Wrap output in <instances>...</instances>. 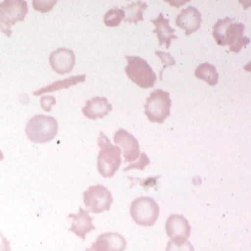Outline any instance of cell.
<instances>
[{"mask_svg": "<svg viewBox=\"0 0 251 251\" xmlns=\"http://www.w3.org/2000/svg\"><path fill=\"white\" fill-rule=\"evenodd\" d=\"M244 31L243 23H234V18L225 17L214 24L212 35L219 46L229 45L230 51L239 52L251 43V39L243 35Z\"/></svg>", "mask_w": 251, "mask_h": 251, "instance_id": "1", "label": "cell"}, {"mask_svg": "<svg viewBox=\"0 0 251 251\" xmlns=\"http://www.w3.org/2000/svg\"><path fill=\"white\" fill-rule=\"evenodd\" d=\"M98 146L101 151L97 157V169L104 178L112 177L121 166V149L111 145L105 133L100 132Z\"/></svg>", "mask_w": 251, "mask_h": 251, "instance_id": "2", "label": "cell"}, {"mask_svg": "<svg viewBox=\"0 0 251 251\" xmlns=\"http://www.w3.org/2000/svg\"><path fill=\"white\" fill-rule=\"evenodd\" d=\"M58 132V123L52 116L43 114L34 115L25 127V133L29 140L36 144L50 142Z\"/></svg>", "mask_w": 251, "mask_h": 251, "instance_id": "3", "label": "cell"}, {"mask_svg": "<svg viewBox=\"0 0 251 251\" xmlns=\"http://www.w3.org/2000/svg\"><path fill=\"white\" fill-rule=\"evenodd\" d=\"M125 57L127 61V66L125 68L127 77L142 89L152 88L157 76L149 63L139 56L126 55Z\"/></svg>", "mask_w": 251, "mask_h": 251, "instance_id": "4", "label": "cell"}, {"mask_svg": "<svg viewBox=\"0 0 251 251\" xmlns=\"http://www.w3.org/2000/svg\"><path fill=\"white\" fill-rule=\"evenodd\" d=\"M28 11V3L24 0H5L0 2V31L11 37V27L18 21H24Z\"/></svg>", "mask_w": 251, "mask_h": 251, "instance_id": "5", "label": "cell"}, {"mask_svg": "<svg viewBox=\"0 0 251 251\" xmlns=\"http://www.w3.org/2000/svg\"><path fill=\"white\" fill-rule=\"evenodd\" d=\"M172 105L170 93L158 89L147 98L145 114L151 122L162 124L171 115Z\"/></svg>", "mask_w": 251, "mask_h": 251, "instance_id": "6", "label": "cell"}, {"mask_svg": "<svg viewBox=\"0 0 251 251\" xmlns=\"http://www.w3.org/2000/svg\"><path fill=\"white\" fill-rule=\"evenodd\" d=\"M160 208L156 202L151 197H139L130 204V216L142 226H151L156 223Z\"/></svg>", "mask_w": 251, "mask_h": 251, "instance_id": "7", "label": "cell"}, {"mask_svg": "<svg viewBox=\"0 0 251 251\" xmlns=\"http://www.w3.org/2000/svg\"><path fill=\"white\" fill-rule=\"evenodd\" d=\"M83 199L87 208L95 214L110 210L113 202L110 190L102 185L90 187L84 192Z\"/></svg>", "mask_w": 251, "mask_h": 251, "instance_id": "8", "label": "cell"}, {"mask_svg": "<svg viewBox=\"0 0 251 251\" xmlns=\"http://www.w3.org/2000/svg\"><path fill=\"white\" fill-rule=\"evenodd\" d=\"M113 141L117 147L120 146L122 148L125 162H134L140 156L139 142L124 128H120L115 132Z\"/></svg>", "mask_w": 251, "mask_h": 251, "instance_id": "9", "label": "cell"}, {"mask_svg": "<svg viewBox=\"0 0 251 251\" xmlns=\"http://www.w3.org/2000/svg\"><path fill=\"white\" fill-rule=\"evenodd\" d=\"M50 64L51 69L58 75L70 74L75 64V52L66 48H59L53 50L50 55Z\"/></svg>", "mask_w": 251, "mask_h": 251, "instance_id": "10", "label": "cell"}, {"mask_svg": "<svg viewBox=\"0 0 251 251\" xmlns=\"http://www.w3.org/2000/svg\"><path fill=\"white\" fill-rule=\"evenodd\" d=\"M176 26L185 30L186 35L188 36L193 32H196L202 24V16L197 8L189 6L176 17Z\"/></svg>", "mask_w": 251, "mask_h": 251, "instance_id": "11", "label": "cell"}, {"mask_svg": "<svg viewBox=\"0 0 251 251\" xmlns=\"http://www.w3.org/2000/svg\"><path fill=\"white\" fill-rule=\"evenodd\" d=\"M68 217L73 219L72 226L69 230L80 237L82 240H85L86 235L95 229L93 224L94 219L89 215L88 210H85L82 207L79 208L77 214H69Z\"/></svg>", "mask_w": 251, "mask_h": 251, "instance_id": "12", "label": "cell"}, {"mask_svg": "<svg viewBox=\"0 0 251 251\" xmlns=\"http://www.w3.org/2000/svg\"><path fill=\"white\" fill-rule=\"evenodd\" d=\"M112 110L106 97H94L86 102V106L82 109L83 114L91 120H96L97 118H103L107 116Z\"/></svg>", "mask_w": 251, "mask_h": 251, "instance_id": "13", "label": "cell"}, {"mask_svg": "<svg viewBox=\"0 0 251 251\" xmlns=\"http://www.w3.org/2000/svg\"><path fill=\"white\" fill-rule=\"evenodd\" d=\"M94 246L98 251H124L126 241L119 233L108 232L99 236Z\"/></svg>", "mask_w": 251, "mask_h": 251, "instance_id": "14", "label": "cell"}, {"mask_svg": "<svg viewBox=\"0 0 251 251\" xmlns=\"http://www.w3.org/2000/svg\"><path fill=\"white\" fill-rule=\"evenodd\" d=\"M151 23H153L155 26L153 32L156 33L159 39V45L162 46L163 44H166V48L170 49L172 40L178 38L176 35H174L175 30L170 26V20L165 18L164 15L160 13L156 19L151 20Z\"/></svg>", "mask_w": 251, "mask_h": 251, "instance_id": "15", "label": "cell"}, {"mask_svg": "<svg viewBox=\"0 0 251 251\" xmlns=\"http://www.w3.org/2000/svg\"><path fill=\"white\" fill-rule=\"evenodd\" d=\"M166 232L170 238L182 236L188 239L191 232V226L183 215L173 214L167 220Z\"/></svg>", "mask_w": 251, "mask_h": 251, "instance_id": "16", "label": "cell"}, {"mask_svg": "<svg viewBox=\"0 0 251 251\" xmlns=\"http://www.w3.org/2000/svg\"><path fill=\"white\" fill-rule=\"evenodd\" d=\"M86 81V75H76V76H72L69 78L64 79V80H59L56 81L52 84L48 85L47 87L41 88L38 91L34 92L33 95L34 96H38L41 94H46V93H52V92H56L62 89H68L70 87L75 86L79 83L85 82Z\"/></svg>", "mask_w": 251, "mask_h": 251, "instance_id": "17", "label": "cell"}, {"mask_svg": "<svg viewBox=\"0 0 251 251\" xmlns=\"http://www.w3.org/2000/svg\"><path fill=\"white\" fill-rule=\"evenodd\" d=\"M194 75L197 78L206 82L210 86H215L219 81V74L216 68L209 63H203L199 65L194 73Z\"/></svg>", "mask_w": 251, "mask_h": 251, "instance_id": "18", "label": "cell"}, {"mask_svg": "<svg viewBox=\"0 0 251 251\" xmlns=\"http://www.w3.org/2000/svg\"><path fill=\"white\" fill-rule=\"evenodd\" d=\"M148 8L146 2L137 1L131 2L125 8V22L126 23H134L137 24L139 21H144L143 13Z\"/></svg>", "mask_w": 251, "mask_h": 251, "instance_id": "19", "label": "cell"}, {"mask_svg": "<svg viewBox=\"0 0 251 251\" xmlns=\"http://www.w3.org/2000/svg\"><path fill=\"white\" fill-rule=\"evenodd\" d=\"M166 251H194V248L187 238L178 236L172 238L168 243Z\"/></svg>", "mask_w": 251, "mask_h": 251, "instance_id": "20", "label": "cell"}, {"mask_svg": "<svg viewBox=\"0 0 251 251\" xmlns=\"http://www.w3.org/2000/svg\"><path fill=\"white\" fill-rule=\"evenodd\" d=\"M125 18L124 9L113 8L104 16V23L108 27H117Z\"/></svg>", "mask_w": 251, "mask_h": 251, "instance_id": "21", "label": "cell"}, {"mask_svg": "<svg viewBox=\"0 0 251 251\" xmlns=\"http://www.w3.org/2000/svg\"><path fill=\"white\" fill-rule=\"evenodd\" d=\"M56 3V0H33L32 7L40 13H47L53 8Z\"/></svg>", "mask_w": 251, "mask_h": 251, "instance_id": "22", "label": "cell"}, {"mask_svg": "<svg viewBox=\"0 0 251 251\" xmlns=\"http://www.w3.org/2000/svg\"><path fill=\"white\" fill-rule=\"evenodd\" d=\"M155 55H157L161 59L162 63H163V68H162V70L160 72V79H162L164 70L167 67L174 66L176 64V61H175V59L173 58V56L169 52H163V51H160V50H156L155 51Z\"/></svg>", "mask_w": 251, "mask_h": 251, "instance_id": "23", "label": "cell"}, {"mask_svg": "<svg viewBox=\"0 0 251 251\" xmlns=\"http://www.w3.org/2000/svg\"><path fill=\"white\" fill-rule=\"evenodd\" d=\"M150 163H151V162H150L149 157L147 156V154H146V153L142 152L141 156H140L139 161H138V162H136V163H134V164H131V165L127 166L126 168L124 169V172L130 171V170H132V169H137V170H141V171H143V170L145 169V167H146V166L150 165Z\"/></svg>", "mask_w": 251, "mask_h": 251, "instance_id": "24", "label": "cell"}, {"mask_svg": "<svg viewBox=\"0 0 251 251\" xmlns=\"http://www.w3.org/2000/svg\"><path fill=\"white\" fill-rule=\"evenodd\" d=\"M56 104V100L53 96H42L40 99V105L42 109L50 112L51 110V107Z\"/></svg>", "mask_w": 251, "mask_h": 251, "instance_id": "25", "label": "cell"}, {"mask_svg": "<svg viewBox=\"0 0 251 251\" xmlns=\"http://www.w3.org/2000/svg\"><path fill=\"white\" fill-rule=\"evenodd\" d=\"M1 237V242H0V251H11V247H10V242L4 237Z\"/></svg>", "mask_w": 251, "mask_h": 251, "instance_id": "26", "label": "cell"}, {"mask_svg": "<svg viewBox=\"0 0 251 251\" xmlns=\"http://www.w3.org/2000/svg\"><path fill=\"white\" fill-rule=\"evenodd\" d=\"M86 251H98L97 250H96V248L94 247V245L92 246V248L91 249H89V250H87Z\"/></svg>", "mask_w": 251, "mask_h": 251, "instance_id": "27", "label": "cell"}, {"mask_svg": "<svg viewBox=\"0 0 251 251\" xmlns=\"http://www.w3.org/2000/svg\"><path fill=\"white\" fill-rule=\"evenodd\" d=\"M3 158H4V155H3V152L0 151V161L1 160H3Z\"/></svg>", "mask_w": 251, "mask_h": 251, "instance_id": "28", "label": "cell"}, {"mask_svg": "<svg viewBox=\"0 0 251 251\" xmlns=\"http://www.w3.org/2000/svg\"><path fill=\"white\" fill-rule=\"evenodd\" d=\"M0 74H1V73H0Z\"/></svg>", "mask_w": 251, "mask_h": 251, "instance_id": "29", "label": "cell"}]
</instances>
